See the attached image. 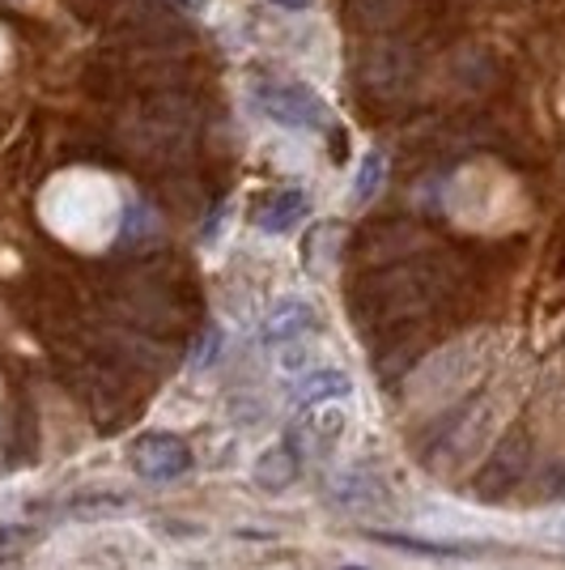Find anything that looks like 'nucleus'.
<instances>
[{"label":"nucleus","mask_w":565,"mask_h":570,"mask_svg":"<svg viewBox=\"0 0 565 570\" xmlns=\"http://www.w3.org/2000/svg\"><path fill=\"white\" fill-rule=\"evenodd\" d=\"M349 570H357V567H349Z\"/></svg>","instance_id":"obj_11"},{"label":"nucleus","mask_w":565,"mask_h":570,"mask_svg":"<svg viewBox=\"0 0 565 570\" xmlns=\"http://www.w3.org/2000/svg\"><path fill=\"white\" fill-rule=\"evenodd\" d=\"M307 328H310L307 303H281V307L268 315V324H264V341H268V345H277V341H294V336H303Z\"/></svg>","instance_id":"obj_5"},{"label":"nucleus","mask_w":565,"mask_h":570,"mask_svg":"<svg viewBox=\"0 0 565 570\" xmlns=\"http://www.w3.org/2000/svg\"><path fill=\"white\" fill-rule=\"evenodd\" d=\"M212 357H217V333L205 336V345L196 350V357H191V366H196V371H205V366H209Z\"/></svg>","instance_id":"obj_9"},{"label":"nucleus","mask_w":565,"mask_h":570,"mask_svg":"<svg viewBox=\"0 0 565 570\" xmlns=\"http://www.w3.org/2000/svg\"><path fill=\"white\" fill-rule=\"evenodd\" d=\"M383 154L378 149H370L366 158H361V167H357V175H354V205H370L378 196V188H383Z\"/></svg>","instance_id":"obj_7"},{"label":"nucleus","mask_w":565,"mask_h":570,"mask_svg":"<svg viewBox=\"0 0 565 570\" xmlns=\"http://www.w3.org/2000/svg\"><path fill=\"white\" fill-rule=\"evenodd\" d=\"M375 541L383 546H396V549H413V553H429V558H450L459 553L455 546H438V541H413V537H400V532H370Z\"/></svg>","instance_id":"obj_8"},{"label":"nucleus","mask_w":565,"mask_h":570,"mask_svg":"<svg viewBox=\"0 0 565 570\" xmlns=\"http://www.w3.org/2000/svg\"><path fill=\"white\" fill-rule=\"evenodd\" d=\"M256 102L268 119H277L281 128L294 132H310V128H324L328 124V107L324 98L315 95L303 81H259Z\"/></svg>","instance_id":"obj_1"},{"label":"nucleus","mask_w":565,"mask_h":570,"mask_svg":"<svg viewBox=\"0 0 565 570\" xmlns=\"http://www.w3.org/2000/svg\"><path fill=\"white\" fill-rule=\"evenodd\" d=\"M132 469L145 476V481H175V476H184L191 469V452L184 439H175V434H141L137 443H132Z\"/></svg>","instance_id":"obj_2"},{"label":"nucleus","mask_w":565,"mask_h":570,"mask_svg":"<svg viewBox=\"0 0 565 570\" xmlns=\"http://www.w3.org/2000/svg\"><path fill=\"white\" fill-rule=\"evenodd\" d=\"M349 392V375H340V371H319V375H310L303 387H298V404L310 409V404L328 401V396H345Z\"/></svg>","instance_id":"obj_6"},{"label":"nucleus","mask_w":565,"mask_h":570,"mask_svg":"<svg viewBox=\"0 0 565 570\" xmlns=\"http://www.w3.org/2000/svg\"><path fill=\"white\" fill-rule=\"evenodd\" d=\"M307 191L298 188H285V191H272L264 205L256 209V226L259 230H268V235H285V230H294L303 217H307Z\"/></svg>","instance_id":"obj_3"},{"label":"nucleus","mask_w":565,"mask_h":570,"mask_svg":"<svg viewBox=\"0 0 565 570\" xmlns=\"http://www.w3.org/2000/svg\"><path fill=\"white\" fill-rule=\"evenodd\" d=\"M523 452H527V439H523V434H511V439L502 443V452L489 460V469H485V476H480V485H494L497 481V494H506L518 476H523V469H527Z\"/></svg>","instance_id":"obj_4"},{"label":"nucleus","mask_w":565,"mask_h":570,"mask_svg":"<svg viewBox=\"0 0 565 570\" xmlns=\"http://www.w3.org/2000/svg\"><path fill=\"white\" fill-rule=\"evenodd\" d=\"M272 4H281V9H298V13H303V9H310L315 0H272Z\"/></svg>","instance_id":"obj_10"}]
</instances>
